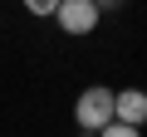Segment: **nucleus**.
I'll list each match as a JSON object with an SVG mask.
<instances>
[{"mask_svg":"<svg viewBox=\"0 0 147 137\" xmlns=\"http://www.w3.org/2000/svg\"><path fill=\"white\" fill-rule=\"evenodd\" d=\"M74 122H79L84 132H103V127L113 122V88L88 83V88L79 93V103H74Z\"/></svg>","mask_w":147,"mask_h":137,"instance_id":"nucleus-1","label":"nucleus"},{"mask_svg":"<svg viewBox=\"0 0 147 137\" xmlns=\"http://www.w3.org/2000/svg\"><path fill=\"white\" fill-rule=\"evenodd\" d=\"M49 20H59V30L64 34H74V39H84V34H93L98 30V5L93 0H59V10L49 15Z\"/></svg>","mask_w":147,"mask_h":137,"instance_id":"nucleus-2","label":"nucleus"},{"mask_svg":"<svg viewBox=\"0 0 147 137\" xmlns=\"http://www.w3.org/2000/svg\"><path fill=\"white\" fill-rule=\"evenodd\" d=\"M113 122L147 127V88H118L113 93Z\"/></svg>","mask_w":147,"mask_h":137,"instance_id":"nucleus-3","label":"nucleus"},{"mask_svg":"<svg viewBox=\"0 0 147 137\" xmlns=\"http://www.w3.org/2000/svg\"><path fill=\"white\" fill-rule=\"evenodd\" d=\"M25 10H30V15H39V20H49V15L59 10V0H25Z\"/></svg>","mask_w":147,"mask_h":137,"instance_id":"nucleus-4","label":"nucleus"},{"mask_svg":"<svg viewBox=\"0 0 147 137\" xmlns=\"http://www.w3.org/2000/svg\"><path fill=\"white\" fill-rule=\"evenodd\" d=\"M98 137H142V127H127V122H108Z\"/></svg>","mask_w":147,"mask_h":137,"instance_id":"nucleus-5","label":"nucleus"},{"mask_svg":"<svg viewBox=\"0 0 147 137\" xmlns=\"http://www.w3.org/2000/svg\"><path fill=\"white\" fill-rule=\"evenodd\" d=\"M93 5H98V15H108V10H123L127 0H93Z\"/></svg>","mask_w":147,"mask_h":137,"instance_id":"nucleus-6","label":"nucleus"}]
</instances>
